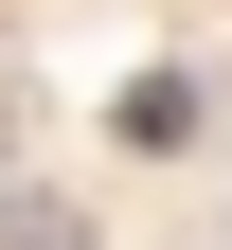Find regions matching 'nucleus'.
Listing matches in <instances>:
<instances>
[{
    "label": "nucleus",
    "mask_w": 232,
    "mask_h": 250,
    "mask_svg": "<svg viewBox=\"0 0 232 250\" xmlns=\"http://www.w3.org/2000/svg\"><path fill=\"white\" fill-rule=\"evenodd\" d=\"M0 250H89V214L72 197H0Z\"/></svg>",
    "instance_id": "nucleus-1"
}]
</instances>
